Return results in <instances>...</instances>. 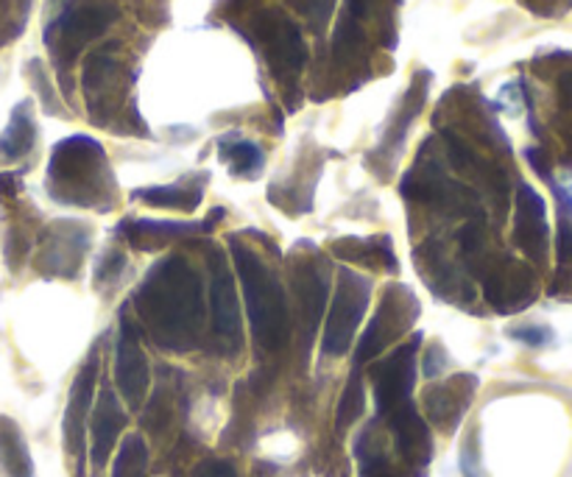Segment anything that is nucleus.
Segmentation results:
<instances>
[{
	"instance_id": "obj_17",
	"label": "nucleus",
	"mask_w": 572,
	"mask_h": 477,
	"mask_svg": "<svg viewBox=\"0 0 572 477\" xmlns=\"http://www.w3.org/2000/svg\"><path fill=\"white\" fill-rule=\"evenodd\" d=\"M388 419H391V430L393 436H397V449H400L402 458L413 460V464H428L430 433L428 424L417 413V408L406 402V405L393 408Z\"/></svg>"
},
{
	"instance_id": "obj_25",
	"label": "nucleus",
	"mask_w": 572,
	"mask_h": 477,
	"mask_svg": "<svg viewBox=\"0 0 572 477\" xmlns=\"http://www.w3.org/2000/svg\"><path fill=\"white\" fill-rule=\"evenodd\" d=\"M145 466H149V447H145L143 438H123L118 458H115L112 477H149L145 475Z\"/></svg>"
},
{
	"instance_id": "obj_29",
	"label": "nucleus",
	"mask_w": 572,
	"mask_h": 477,
	"mask_svg": "<svg viewBox=\"0 0 572 477\" xmlns=\"http://www.w3.org/2000/svg\"><path fill=\"white\" fill-rule=\"evenodd\" d=\"M191 477H238V469H235L233 460H204L193 469Z\"/></svg>"
},
{
	"instance_id": "obj_22",
	"label": "nucleus",
	"mask_w": 572,
	"mask_h": 477,
	"mask_svg": "<svg viewBox=\"0 0 572 477\" xmlns=\"http://www.w3.org/2000/svg\"><path fill=\"white\" fill-rule=\"evenodd\" d=\"M218 151H222L224 162L229 165V171L235 176H257L262 167V151L255 143L240 138H222L218 140Z\"/></svg>"
},
{
	"instance_id": "obj_11",
	"label": "nucleus",
	"mask_w": 572,
	"mask_h": 477,
	"mask_svg": "<svg viewBox=\"0 0 572 477\" xmlns=\"http://www.w3.org/2000/svg\"><path fill=\"white\" fill-rule=\"evenodd\" d=\"M84 93H87V104H90V112L96 118V123H104V115H109L107 109V96L109 101L118 104V93H120V65L115 59L112 51H96V54L87 56L84 62Z\"/></svg>"
},
{
	"instance_id": "obj_15",
	"label": "nucleus",
	"mask_w": 572,
	"mask_h": 477,
	"mask_svg": "<svg viewBox=\"0 0 572 477\" xmlns=\"http://www.w3.org/2000/svg\"><path fill=\"white\" fill-rule=\"evenodd\" d=\"M123 424L126 413L123 408H120L118 397H115L112 388H104L96 413H93V464H107L115 442H118L120 433H123Z\"/></svg>"
},
{
	"instance_id": "obj_31",
	"label": "nucleus",
	"mask_w": 572,
	"mask_h": 477,
	"mask_svg": "<svg viewBox=\"0 0 572 477\" xmlns=\"http://www.w3.org/2000/svg\"><path fill=\"white\" fill-rule=\"evenodd\" d=\"M559 260L561 263H572V224L561 221L559 227Z\"/></svg>"
},
{
	"instance_id": "obj_9",
	"label": "nucleus",
	"mask_w": 572,
	"mask_h": 477,
	"mask_svg": "<svg viewBox=\"0 0 572 477\" xmlns=\"http://www.w3.org/2000/svg\"><path fill=\"white\" fill-rule=\"evenodd\" d=\"M90 235L76 221H60L45 232L40 251V269L51 277H76L78 265L87 257Z\"/></svg>"
},
{
	"instance_id": "obj_26",
	"label": "nucleus",
	"mask_w": 572,
	"mask_h": 477,
	"mask_svg": "<svg viewBox=\"0 0 572 477\" xmlns=\"http://www.w3.org/2000/svg\"><path fill=\"white\" fill-rule=\"evenodd\" d=\"M364 402H366L364 382H360L358 375H352L349 382H346V388H344V397H341L338 419H335V422H338V430L349 427V424L355 422L360 413H364Z\"/></svg>"
},
{
	"instance_id": "obj_19",
	"label": "nucleus",
	"mask_w": 572,
	"mask_h": 477,
	"mask_svg": "<svg viewBox=\"0 0 572 477\" xmlns=\"http://www.w3.org/2000/svg\"><path fill=\"white\" fill-rule=\"evenodd\" d=\"M209 224H168V221H123L118 235L138 249H151V246L168 243L173 238H185V235L207 232Z\"/></svg>"
},
{
	"instance_id": "obj_27",
	"label": "nucleus",
	"mask_w": 572,
	"mask_h": 477,
	"mask_svg": "<svg viewBox=\"0 0 572 477\" xmlns=\"http://www.w3.org/2000/svg\"><path fill=\"white\" fill-rule=\"evenodd\" d=\"M299 9H302V14L307 18L311 29L316 31V34H322V31L327 29L330 18H333L335 0H299Z\"/></svg>"
},
{
	"instance_id": "obj_2",
	"label": "nucleus",
	"mask_w": 572,
	"mask_h": 477,
	"mask_svg": "<svg viewBox=\"0 0 572 477\" xmlns=\"http://www.w3.org/2000/svg\"><path fill=\"white\" fill-rule=\"evenodd\" d=\"M233 260L240 277V288H244L246 313H249L257 344L274 353L285 344L288 329H291L285 291H282L280 280L271 274L269 265L246 246H233Z\"/></svg>"
},
{
	"instance_id": "obj_34",
	"label": "nucleus",
	"mask_w": 572,
	"mask_h": 477,
	"mask_svg": "<svg viewBox=\"0 0 572 477\" xmlns=\"http://www.w3.org/2000/svg\"><path fill=\"white\" fill-rule=\"evenodd\" d=\"M525 156H528V162H531V165L533 167H537V173H542V176H548V160H544V154H542V151H537V149H528V154H525Z\"/></svg>"
},
{
	"instance_id": "obj_7",
	"label": "nucleus",
	"mask_w": 572,
	"mask_h": 477,
	"mask_svg": "<svg viewBox=\"0 0 572 477\" xmlns=\"http://www.w3.org/2000/svg\"><path fill=\"white\" fill-rule=\"evenodd\" d=\"M260 40L271 67L280 76H299L302 73L307 51H304L302 31L296 29L293 20H288L280 12H266L260 18Z\"/></svg>"
},
{
	"instance_id": "obj_3",
	"label": "nucleus",
	"mask_w": 572,
	"mask_h": 477,
	"mask_svg": "<svg viewBox=\"0 0 572 477\" xmlns=\"http://www.w3.org/2000/svg\"><path fill=\"white\" fill-rule=\"evenodd\" d=\"M109 165L104 149L93 138H67L56 143L48 165V187L65 204H93L104 198Z\"/></svg>"
},
{
	"instance_id": "obj_28",
	"label": "nucleus",
	"mask_w": 572,
	"mask_h": 477,
	"mask_svg": "<svg viewBox=\"0 0 572 477\" xmlns=\"http://www.w3.org/2000/svg\"><path fill=\"white\" fill-rule=\"evenodd\" d=\"M123 269H126V257L120 254V251H109V254L101 260V269H98V282L107 280V285H112V282L120 280Z\"/></svg>"
},
{
	"instance_id": "obj_14",
	"label": "nucleus",
	"mask_w": 572,
	"mask_h": 477,
	"mask_svg": "<svg viewBox=\"0 0 572 477\" xmlns=\"http://www.w3.org/2000/svg\"><path fill=\"white\" fill-rule=\"evenodd\" d=\"M96 371H98V358L93 355V358L87 360V366L78 371L76 382H73L71 388V402H67L62 430H65V444L73 455H82V447H84V422H87V413H90L93 408Z\"/></svg>"
},
{
	"instance_id": "obj_24",
	"label": "nucleus",
	"mask_w": 572,
	"mask_h": 477,
	"mask_svg": "<svg viewBox=\"0 0 572 477\" xmlns=\"http://www.w3.org/2000/svg\"><path fill=\"white\" fill-rule=\"evenodd\" d=\"M134 196L143 198V202L151 204V207L185 209V213L196 209L198 202H202V191H196V187H187V185L145 187V191H138Z\"/></svg>"
},
{
	"instance_id": "obj_23",
	"label": "nucleus",
	"mask_w": 572,
	"mask_h": 477,
	"mask_svg": "<svg viewBox=\"0 0 572 477\" xmlns=\"http://www.w3.org/2000/svg\"><path fill=\"white\" fill-rule=\"evenodd\" d=\"M296 288H299V299H302V311L304 318H307V327H316L319 316L324 311V299H327V282L324 277L319 274L313 265H304L302 274L296 277Z\"/></svg>"
},
{
	"instance_id": "obj_35",
	"label": "nucleus",
	"mask_w": 572,
	"mask_h": 477,
	"mask_svg": "<svg viewBox=\"0 0 572 477\" xmlns=\"http://www.w3.org/2000/svg\"><path fill=\"white\" fill-rule=\"evenodd\" d=\"M18 191H20L18 176H12V173H0V193H18Z\"/></svg>"
},
{
	"instance_id": "obj_30",
	"label": "nucleus",
	"mask_w": 572,
	"mask_h": 477,
	"mask_svg": "<svg viewBox=\"0 0 572 477\" xmlns=\"http://www.w3.org/2000/svg\"><path fill=\"white\" fill-rule=\"evenodd\" d=\"M511 335L517 340H522V344H531V346H542L550 340V329L544 327H517L511 329Z\"/></svg>"
},
{
	"instance_id": "obj_13",
	"label": "nucleus",
	"mask_w": 572,
	"mask_h": 477,
	"mask_svg": "<svg viewBox=\"0 0 572 477\" xmlns=\"http://www.w3.org/2000/svg\"><path fill=\"white\" fill-rule=\"evenodd\" d=\"M533 288L537 285H533L531 269L522 263H514V260H506L503 269H497L486 280V296H489V302L497 311L511 313L533 302V296H537Z\"/></svg>"
},
{
	"instance_id": "obj_18",
	"label": "nucleus",
	"mask_w": 572,
	"mask_h": 477,
	"mask_svg": "<svg viewBox=\"0 0 572 477\" xmlns=\"http://www.w3.org/2000/svg\"><path fill=\"white\" fill-rule=\"evenodd\" d=\"M406 288H402L400 293V302L402 296H406ZM400 302H397V311L391 313V293H388L386 299L380 302V311L375 313V322L369 324V329H366V335L360 338V346H358V364H366V360L377 358V355L386 349V344L391 340V335L397 333V329L408 327V324L413 322V316L417 313H406V316H400Z\"/></svg>"
},
{
	"instance_id": "obj_8",
	"label": "nucleus",
	"mask_w": 572,
	"mask_h": 477,
	"mask_svg": "<svg viewBox=\"0 0 572 477\" xmlns=\"http://www.w3.org/2000/svg\"><path fill=\"white\" fill-rule=\"evenodd\" d=\"M115 382H118L120 397L131 408H140L151 382L149 360H145V353L140 349L138 333L126 322V316L120 318V338L118 349H115Z\"/></svg>"
},
{
	"instance_id": "obj_10",
	"label": "nucleus",
	"mask_w": 572,
	"mask_h": 477,
	"mask_svg": "<svg viewBox=\"0 0 572 477\" xmlns=\"http://www.w3.org/2000/svg\"><path fill=\"white\" fill-rule=\"evenodd\" d=\"M209 305H213L215 335L222 340L224 353L235 355L240 346V302L235 291L233 274L222 257H213V285H209Z\"/></svg>"
},
{
	"instance_id": "obj_4",
	"label": "nucleus",
	"mask_w": 572,
	"mask_h": 477,
	"mask_svg": "<svg viewBox=\"0 0 572 477\" xmlns=\"http://www.w3.org/2000/svg\"><path fill=\"white\" fill-rule=\"evenodd\" d=\"M371 285L355 271H341L338 288H335L333 305H330L327 322H324V355L330 358H341L352 349V340L358 333L360 322L369 307Z\"/></svg>"
},
{
	"instance_id": "obj_36",
	"label": "nucleus",
	"mask_w": 572,
	"mask_h": 477,
	"mask_svg": "<svg viewBox=\"0 0 572 477\" xmlns=\"http://www.w3.org/2000/svg\"><path fill=\"white\" fill-rule=\"evenodd\" d=\"M346 3H349V14H355V18H364L371 7V0H346Z\"/></svg>"
},
{
	"instance_id": "obj_6",
	"label": "nucleus",
	"mask_w": 572,
	"mask_h": 477,
	"mask_svg": "<svg viewBox=\"0 0 572 477\" xmlns=\"http://www.w3.org/2000/svg\"><path fill=\"white\" fill-rule=\"evenodd\" d=\"M417 353H419V338H413L411 344H406L402 349L386 358L382 364H377L375 369V400L380 408L382 416L393 411V408L411 402L413 380H417Z\"/></svg>"
},
{
	"instance_id": "obj_21",
	"label": "nucleus",
	"mask_w": 572,
	"mask_h": 477,
	"mask_svg": "<svg viewBox=\"0 0 572 477\" xmlns=\"http://www.w3.org/2000/svg\"><path fill=\"white\" fill-rule=\"evenodd\" d=\"M36 143V123L34 115H31V104L23 101L12 112L7 132L0 134V156L3 160H20V156L29 154Z\"/></svg>"
},
{
	"instance_id": "obj_32",
	"label": "nucleus",
	"mask_w": 572,
	"mask_h": 477,
	"mask_svg": "<svg viewBox=\"0 0 572 477\" xmlns=\"http://www.w3.org/2000/svg\"><path fill=\"white\" fill-rule=\"evenodd\" d=\"M442 369H444V353L439 349V346H433V349L428 353V358L422 360V371L424 377H435Z\"/></svg>"
},
{
	"instance_id": "obj_5",
	"label": "nucleus",
	"mask_w": 572,
	"mask_h": 477,
	"mask_svg": "<svg viewBox=\"0 0 572 477\" xmlns=\"http://www.w3.org/2000/svg\"><path fill=\"white\" fill-rule=\"evenodd\" d=\"M115 20H118L115 7H96V3L93 7H67L45 31V42H48L56 65L71 67L84 51V45L98 40Z\"/></svg>"
},
{
	"instance_id": "obj_1",
	"label": "nucleus",
	"mask_w": 572,
	"mask_h": 477,
	"mask_svg": "<svg viewBox=\"0 0 572 477\" xmlns=\"http://www.w3.org/2000/svg\"><path fill=\"white\" fill-rule=\"evenodd\" d=\"M134 307L154 344L168 353H187L202 340L204 288L185 257H165L134 293Z\"/></svg>"
},
{
	"instance_id": "obj_33",
	"label": "nucleus",
	"mask_w": 572,
	"mask_h": 477,
	"mask_svg": "<svg viewBox=\"0 0 572 477\" xmlns=\"http://www.w3.org/2000/svg\"><path fill=\"white\" fill-rule=\"evenodd\" d=\"M559 96H561V107L572 109V71L559 78Z\"/></svg>"
},
{
	"instance_id": "obj_16",
	"label": "nucleus",
	"mask_w": 572,
	"mask_h": 477,
	"mask_svg": "<svg viewBox=\"0 0 572 477\" xmlns=\"http://www.w3.org/2000/svg\"><path fill=\"white\" fill-rule=\"evenodd\" d=\"M472 391H475V377H453L444 386L430 388L428 394H424V405H428L430 419L453 430L458 424L461 413L470 405Z\"/></svg>"
},
{
	"instance_id": "obj_12",
	"label": "nucleus",
	"mask_w": 572,
	"mask_h": 477,
	"mask_svg": "<svg viewBox=\"0 0 572 477\" xmlns=\"http://www.w3.org/2000/svg\"><path fill=\"white\" fill-rule=\"evenodd\" d=\"M514 240L533 260H544L548 251V224H544V202L533 187L522 185L517 193V227Z\"/></svg>"
},
{
	"instance_id": "obj_20",
	"label": "nucleus",
	"mask_w": 572,
	"mask_h": 477,
	"mask_svg": "<svg viewBox=\"0 0 572 477\" xmlns=\"http://www.w3.org/2000/svg\"><path fill=\"white\" fill-rule=\"evenodd\" d=\"M0 469L7 471V477H34V460L23 433L7 416H0Z\"/></svg>"
}]
</instances>
